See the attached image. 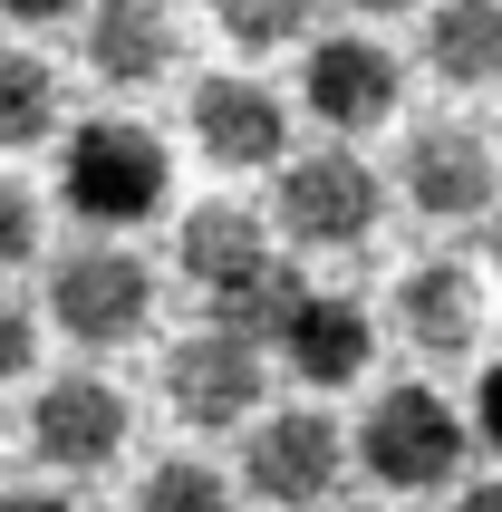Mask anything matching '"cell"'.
I'll return each instance as SVG.
<instances>
[{"label": "cell", "mask_w": 502, "mask_h": 512, "mask_svg": "<svg viewBox=\"0 0 502 512\" xmlns=\"http://www.w3.org/2000/svg\"><path fill=\"white\" fill-rule=\"evenodd\" d=\"M174 271L194 281V300L213 310V329H232V339H271L280 310L300 300V271L271 252V232L251 223L242 203H203V213H184V232H174Z\"/></svg>", "instance_id": "cell-1"}, {"label": "cell", "mask_w": 502, "mask_h": 512, "mask_svg": "<svg viewBox=\"0 0 502 512\" xmlns=\"http://www.w3.org/2000/svg\"><path fill=\"white\" fill-rule=\"evenodd\" d=\"M165 194H174V155H165V136H145L136 116H87L78 136H68V155H58V203L87 232L155 223Z\"/></svg>", "instance_id": "cell-2"}, {"label": "cell", "mask_w": 502, "mask_h": 512, "mask_svg": "<svg viewBox=\"0 0 502 512\" xmlns=\"http://www.w3.org/2000/svg\"><path fill=\"white\" fill-rule=\"evenodd\" d=\"M464 445H474V426H464L454 397L425 387V377H396L387 397L358 416V464L387 493H445L454 474H464Z\"/></svg>", "instance_id": "cell-3"}, {"label": "cell", "mask_w": 502, "mask_h": 512, "mask_svg": "<svg viewBox=\"0 0 502 512\" xmlns=\"http://www.w3.org/2000/svg\"><path fill=\"white\" fill-rule=\"evenodd\" d=\"M377 213H387V184H377V165L348 155V145H319V155H290V165H280L271 223L290 232L300 252H358L367 232H377Z\"/></svg>", "instance_id": "cell-4"}, {"label": "cell", "mask_w": 502, "mask_h": 512, "mask_svg": "<svg viewBox=\"0 0 502 512\" xmlns=\"http://www.w3.org/2000/svg\"><path fill=\"white\" fill-rule=\"evenodd\" d=\"M338 474H348V435H338L329 406H280L242 445V484L271 512H319L338 493Z\"/></svg>", "instance_id": "cell-5"}, {"label": "cell", "mask_w": 502, "mask_h": 512, "mask_svg": "<svg viewBox=\"0 0 502 512\" xmlns=\"http://www.w3.org/2000/svg\"><path fill=\"white\" fill-rule=\"evenodd\" d=\"M49 319L68 329L78 348H116L155 319V271H145L126 242H87L49 271Z\"/></svg>", "instance_id": "cell-6"}, {"label": "cell", "mask_w": 502, "mask_h": 512, "mask_svg": "<svg viewBox=\"0 0 502 512\" xmlns=\"http://www.w3.org/2000/svg\"><path fill=\"white\" fill-rule=\"evenodd\" d=\"M165 397L184 426L223 435V426H251L261 397H271V358L261 339H232V329H194V339L165 348Z\"/></svg>", "instance_id": "cell-7"}, {"label": "cell", "mask_w": 502, "mask_h": 512, "mask_svg": "<svg viewBox=\"0 0 502 512\" xmlns=\"http://www.w3.org/2000/svg\"><path fill=\"white\" fill-rule=\"evenodd\" d=\"M126 426H136V406L116 397L107 377H49L39 397H29V455L49 464V474H107L116 455H126Z\"/></svg>", "instance_id": "cell-8"}, {"label": "cell", "mask_w": 502, "mask_h": 512, "mask_svg": "<svg viewBox=\"0 0 502 512\" xmlns=\"http://www.w3.org/2000/svg\"><path fill=\"white\" fill-rule=\"evenodd\" d=\"M300 97L309 116L329 126V136H367V126H387L396 97H406V68H396L387 39H319L300 68Z\"/></svg>", "instance_id": "cell-9"}, {"label": "cell", "mask_w": 502, "mask_h": 512, "mask_svg": "<svg viewBox=\"0 0 502 512\" xmlns=\"http://www.w3.org/2000/svg\"><path fill=\"white\" fill-rule=\"evenodd\" d=\"M194 145L223 174H271V165H290V107L261 78H203L194 87Z\"/></svg>", "instance_id": "cell-10"}, {"label": "cell", "mask_w": 502, "mask_h": 512, "mask_svg": "<svg viewBox=\"0 0 502 512\" xmlns=\"http://www.w3.org/2000/svg\"><path fill=\"white\" fill-rule=\"evenodd\" d=\"M493 145L474 136V126H416L406 136V203H416L425 223H474V213H493Z\"/></svg>", "instance_id": "cell-11"}, {"label": "cell", "mask_w": 502, "mask_h": 512, "mask_svg": "<svg viewBox=\"0 0 502 512\" xmlns=\"http://www.w3.org/2000/svg\"><path fill=\"white\" fill-rule=\"evenodd\" d=\"M261 348H280L300 387H348V377H367V348H377V329H367L358 300H338V290H300Z\"/></svg>", "instance_id": "cell-12"}, {"label": "cell", "mask_w": 502, "mask_h": 512, "mask_svg": "<svg viewBox=\"0 0 502 512\" xmlns=\"http://www.w3.org/2000/svg\"><path fill=\"white\" fill-rule=\"evenodd\" d=\"M396 329H406V348H425V358H464V348L483 339V290L464 261H416L406 281H396Z\"/></svg>", "instance_id": "cell-13"}, {"label": "cell", "mask_w": 502, "mask_h": 512, "mask_svg": "<svg viewBox=\"0 0 502 512\" xmlns=\"http://www.w3.org/2000/svg\"><path fill=\"white\" fill-rule=\"evenodd\" d=\"M87 68L107 87H155L174 68L165 0H87Z\"/></svg>", "instance_id": "cell-14"}, {"label": "cell", "mask_w": 502, "mask_h": 512, "mask_svg": "<svg viewBox=\"0 0 502 512\" xmlns=\"http://www.w3.org/2000/svg\"><path fill=\"white\" fill-rule=\"evenodd\" d=\"M425 68L445 87H493L502 78V0H435L425 20Z\"/></svg>", "instance_id": "cell-15"}, {"label": "cell", "mask_w": 502, "mask_h": 512, "mask_svg": "<svg viewBox=\"0 0 502 512\" xmlns=\"http://www.w3.org/2000/svg\"><path fill=\"white\" fill-rule=\"evenodd\" d=\"M58 136V68L39 49H0V155Z\"/></svg>", "instance_id": "cell-16"}, {"label": "cell", "mask_w": 502, "mask_h": 512, "mask_svg": "<svg viewBox=\"0 0 502 512\" xmlns=\"http://www.w3.org/2000/svg\"><path fill=\"white\" fill-rule=\"evenodd\" d=\"M136 512H232V484H223V464H203V455H165L136 484Z\"/></svg>", "instance_id": "cell-17"}, {"label": "cell", "mask_w": 502, "mask_h": 512, "mask_svg": "<svg viewBox=\"0 0 502 512\" xmlns=\"http://www.w3.org/2000/svg\"><path fill=\"white\" fill-rule=\"evenodd\" d=\"M213 20H223L232 49L271 58V49H290V39L309 29V0H213Z\"/></svg>", "instance_id": "cell-18"}, {"label": "cell", "mask_w": 502, "mask_h": 512, "mask_svg": "<svg viewBox=\"0 0 502 512\" xmlns=\"http://www.w3.org/2000/svg\"><path fill=\"white\" fill-rule=\"evenodd\" d=\"M29 252H39V194L0 174V271H20Z\"/></svg>", "instance_id": "cell-19"}, {"label": "cell", "mask_w": 502, "mask_h": 512, "mask_svg": "<svg viewBox=\"0 0 502 512\" xmlns=\"http://www.w3.org/2000/svg\"><path fill=\"white\" fill-rule=\"evenodd\" d=\"M29 358H39V319H29L20 300H10V290H0V387H10V377H20Z\"/></svg>", "instance_id": "cell-20"}, {"label": "cell", "mask_w": 502, "mask_h": 512, "mask_svg": "<svg viewBox=\"0 0 502 512\" xmlns=\"http://www.w3.org/2000/svg\"><path fill=\"white\" fill-rule=\"evenodd\" d=\"M474 435L502 455V368H483V387H474Z\"/></svg>", "instance_id": "cell-21"}, {"label": "cell", "mask_w": 502, "mask_h": 512, "mask_svg": "<svg viewBox=\"0 0 502 512\" xmlns=\"http://www.w3.org/2000/svg\"><path fill=\"white\" fill-rule=\"evenodd\" d=\"M0 10H10V20H29V29H49V20H78L87 0H0Z\"/></svg>", "instance_id": "cell-22"}, {"label": "cell", "mask_w": 502, "mask_h": 512, "mask_svg": "<svg viewBox=\"0 0 502 512\" xmlns=\"http://www.w3.org/2000/svg\"><path fill=\"white\" fill-rule=\"evenodd\" d=\"M454 512H502V474H483V484L454 493Z\"/></svg>", "instance_id": "cell-23"}, {"label": "cell", "mask_w": 502, "mask_h": 512, "mask_svg": "<svg viewBox=\"0 0 502 512\" xmlns=\"http://www.w3.org/2000/svg\"><path fill=\"white\" fill-rule=\"evenodd\" d=\"M0 512H78V503H58V493H0Z\"/></svg>", "instance_id": "cell-24"}, {"label": "cell", "mask_w": 502, "mask_h": 512, "mask_svg": "<svg viewBox=\"0 0 502 512\" xmlns=\"http://www.w3.org/2000/svg\"><path fill=\"white\" fill-rule=\"evenodd\" d=\"M358 20H396V10H425V0H348Z\"/></svg>", "instance_id": "cell-25"}, {"label": "cell", "mask_w": 502, "mask_h": 512, "mask_svg": "<svg viewBox=\"0 0 502 512\" xmlns=\"http://www.w3.org/2000/svg\"><path fill=\"white\" fill-rule=\"evenodd\" d=\"M493 271H502V203H493Z\"/></svg>", "instance_id": "cell-26"}, {"label": "cell", "mask_w": 502, "mask_h": 512, "mask_svg": "<svg viewBox=\"0 0 502 512\" xmlns=\"http://www.w3.org/2000/svg\"><path fill=\"white\" fill-rule=\"evenodd\" d=\"M348 512H387V503H348Z\"/></svg>", "instance_id": "cell-27"}]
</instances>
